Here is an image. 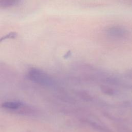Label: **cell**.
Here are the masks:
<instances>
[{"instance_id":"6da1fadb","label":"cell","mask_w":132,"mask_h":132,"mask_svg":"<svg viewBox=\"0 0 132 132\" xmlns=\"http://www.w3.org/2000/svg\"><path fill=\"white\" fill-rule=\"evenodd\" d=\"M28 78L32 81L43 86L52 85L53 80L51 78L43 71L37 68H32L27 72Z\"/></svg>"},{"instance_id":"7a4b0ae2","label":"cell","mask_w":132,"mask_h":132,"mask_svg":"<svg viewBox=\"0 0 132 132\" xmlns=\"http://www.w3.org/2000/svg\"><path fill=\"white\" fill-rule=\"evenodd\" d=\"M2 107L8 109H17L23 106V104L19 101H8L3 103Z\"/></svg>"},{"instance_id":"3957f363","label":"cell","mask_w":132,"mask_h":132,"mask_svg":"<svg viewBox=\"0 0 132 132\" xmlns=\"http://www.w3.org/2000/svg\"><path fill=\"white\" fill-rule=\"evenodd\" d=\"M19 1L12 0H2L0 1V7L6 8L15 5Z\"/></svg>"}]
</instances>
